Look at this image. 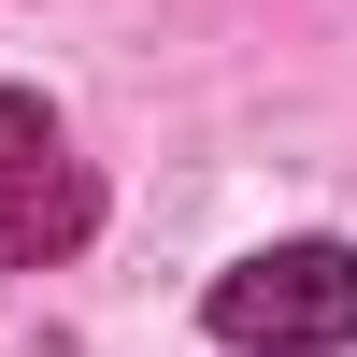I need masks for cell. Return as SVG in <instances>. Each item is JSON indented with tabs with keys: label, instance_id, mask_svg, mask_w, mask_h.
<instances>
[{
	"label": "cell",
	"instance_id": "1",
	"mask_svg": "<svg viewBox=\"0 0 357 357\" xmlns=\"http://www.w3.org/2000/svg\"><path fill=\"white\" fill-rule=\"evenodd\" d=\"M200 314L243 357H343L357 343V243H257L243 272H215Z\"/></svg>",
	"mask_w": 357,
	"mask_h": 357
},
{
	"label": "cell",
	"instance_id": "2",
	"mask_svg": "<svg viewBox=\"0 0 357 357\" xmlns=\"http://www.w3.org/2000/svg\"><path fill=\"white\" fill-rule=\"evenodd\" d=\"M86 215H100V186H86L72 158H29V172H0V272H43V257H72L86 243Z\"/></svg>",
	"mask_w": 357,
	"mask_h": 357
},
{
	"label": "cell",
	"instance_id": "3",
	"mask_svg": "<svg viewBox=\"0 0 357 357\" xmlns=\"http://www.w3.org/2000/svg\"><path fill=\"white\" fill-rule=\"evenodd\" d=\"M43 143H57V114L29 100V86H0V172H29V158H43Z\"/></svg>",
	"mask_w": 357,
	"mask_h": 357
}]
</instances>
